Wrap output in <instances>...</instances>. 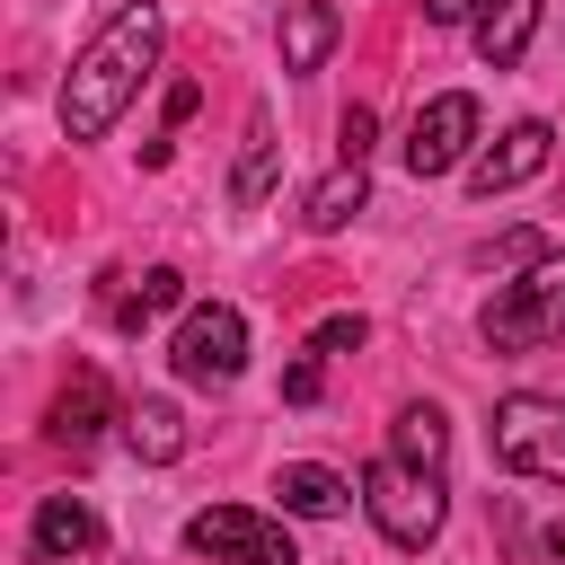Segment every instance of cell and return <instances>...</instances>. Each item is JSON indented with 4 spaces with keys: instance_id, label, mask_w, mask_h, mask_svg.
<instances>
[{
    "instance_id": "52a82bcc",
    "label": "cell",
    "mask_w": 565,
    "mask_h": 565,
    "mask_svg": "<svg viewBox=\"0 0 565 565\" xmlns=\"http://www.w3.org/2000/svg\"><path fill=\"white\" fill-rule=\"evenodd\" d=\"M468 141H477V97H468V88L424 97L415 124H406V177H450V168L468 159Z\"/></svg>"
},
{
    "instance_id": "ba28073f",
    "label": "cell",
    "mask_w": 565,
    "mask_h": 565,
    "mask_svg": "<svg viewBox=\"0 0 565 565\" xmlns=\"http://www.w3.org/2000/svg\"><path fill=\"white\" fill-rule=\"evenodd\" d=\"M547 159H556V132H547L539 115H521V124H512V132H503L494 150H477V159H468V194H477V203H494V194L530 185V177H539Z\"/></svg>"
},
{
    "instance_id": "603a6c76",
    "label": "cell",
    "mask_w": 565,
    "mask_h": 565,
    "mask_svg": "<svg viewBox=\"0 0 565 565\" xmlns=\"http://www.w3.org/2000/svg\"><path fill=\"white\" fill-rule=\"evenodd\" d=\"M539 547H547V565H565V521H547V539H539Z\"/></svg>"
},
{
    "instance_id": "9a60e30c",
    "label": "cell",
    "mask_w": 565,
    "mask_h": 565,
    "mask_svg": "<svg viewBox=\"0 0 565 565\" xmlns=\"http://www.w3.org/2000/svg\"><path fill=\"white\" fill-rule=\"evenodd\" d=\"M388 459H406V468H441V459H450V424H441V406H397V415H388Z\"/></svg>"
},
{
    "instance_id": "ac0fdd59",
    "label": "cell",
    "mask_w": 565,
    "mask_h": 565,
    "mask_svg": "<svg viewBox=\"0 0 565 565\" xmlns=\"http://www.w3.org/2000/svg\"><path fill=\"white\" fill-rule=\"evenodd\" d=\"M177 300H185V274H177V265H150V274L115 300V327H150V318H159V309H177Z\"/></svg>"
},
{
    "instance_id": "ffe728a7",
    "label": "cell",
    "mask_w": 565,
    "mask_h": 565,
    "mask_svg": "<svg viewBox=\"0 0 565 565\" xmlns=\"http://www.w3.org/2000/svg\"><path fill=\"white\" fill-rule=\"evenodd\" d=\"M371 132H380V124H371V106H344V124H335V150L362 168V159H371Z\"/></svg>"
},
{
    "instance_id": "3957f363",
    "label": "cell",
    "mask_w": 565,
    "mask_h": 565,
    "mask_svg": "<svg viewBox=\"0 0 565 565\" xmlns=\"http://www.w3.org/2000/svg\"><path fill=\"white\" fill-rule=\"evenodd\" d=\"M362 512L380 521V539H388V547H433V539H441V521H450L441 468H406V459L362 468Z\"/></svg>"
},
{
    "instance_id": "8fae6325",
    "label": "cell",
    "mask_w": 565,
    "mask_h": 565,
    "mask_svg": "<svg viewBox=\"0 0 565 565\" xmlns=\"http://www.w3.org/2000/svg\"><path fill=\"white\" fill-rule=\"evenodd\" d=\"M106 415H115L106 380H97V371H71L62 397H53V441H62V450H88V441L106 433Z\"/></svg>"
},
{
    "instance_id": "9c48e42d",
    "label": "cell",
    "mask_w": 565,
    "mask_h": 565,
    "mask_svg": "<svg viewBox=\"0 0 565 565\" xmlns=\"http://www.w3.org/2000/svg\"><path fill=\"white\" fill-rule=\"evenodd\" d=\"M88 547H97V512L79 494H44L35 503V556L44 565H79Z\"/></svg>"
},
{
    "instance_id": "30bf717a",
    "label": "cell",
    "mask_w": 565,
    "mask_h": 565,
    "mask_svg": "<svg viewBox=\"0 0 565 565\" xmlns=\"http://www.w3.org/2000/svg\"><path fill=\"white\" fill-rule=\"evenodd\" d=\"M539 9H547V0H486V9H477V62H486V71H512V62L530 53V35H539Z\"/></svg>"
},
{
    "instance_id": "8992f818",
    "label": "cell",
    "mask_w": 565,
    "mask_h": 565,
    "mask_svg": "<svg viewBox=\"0 0 565 565\" xmlns=\"http://www.w3.org/2000/svg\"><path fill=\"white\" fill-rule=\"evenodd\" d=\"M185 547L212 556V565H300L291 530H282L274 512H256V503H212V512H194V521H185Z\"/></svg>"
},
{
    "instance_id": "d6986e66",
    "label": "cell",
    "mask_w": 565,
    "mask_h": 565,
    "mask_svg": "<svg viewBox=\"0 0 565 565\" xmlns=\"http://www.w3.org/2000/svg\"><path fill=\"white\" fill-rule=\"evenodd\" d=\"M362 335H371V327H362L353 309H335V318H318V327H309V353H353Z\"/></svg>"
},
{
    "instance_id": "7402d4cb",
    "label": "cell",
    "mask_w": 565,
    "mask_h": 565,
    "mask_svg": "<svg viewBox=\"0 0 565 565\" xmlns=\"http://www.w3.org/2000/svg\"><path fill=\"white\" fill-rule=\"evenodd\" d=\"M477 9H486V0H424V18H433V26H459V18H477Z\"/></svg>"
},
{
    "instance_id": "6da1fadb",
    "label": "cell",
    "mask_w": 565,
    "mask_h": 565,
    "mask_svg": "<svg viewBox=\"0 0 565 565\" xmlns=\"http://www.w3.org/2000/svg\"><path fill=\"white\" fill-rule=\"evenodd\" d=\"M159 44H168L159 0H124V9L79 44V62H71V79H62V132H71V141L115 132V115H124V106L141 97V79L159 71Z\"/></svg>"
},
{
    "instance_id": "44dd1931",
    "label": "cell",
    "mask_w": 565,
    "mask_h": 565,
    "mask_svg": "<svg viewBox=\"0 0 565 565\" xmlns=\"http://www.w3.org/2000/svg\"><path fill=\"white\" fill-rule=\"evenodd\" d=\"M318 388H327V353H300V362L282 371V397H291V406H309Z\"/></svg>"
},
{
    "instance_id": "7c38bea8",
    "label": "cell",
    "mask_w": 565,
    "mask_h": 565,
    "mask_svg": "<svg viewBox=\"0 0 565 565\" xmlns=\"http://www.w3.org/2000/svg\"><path fill=\"white\" fill-rule=\"evenodd\" d=\"M274 494H282V521H335V512L353 503V486H344L335 468H318V459H291V468L274 477Z\"/></svg>"
},
{
    "instance_id": "5b68a950",
    "label": "cell",
    "mask_w": 565,
    "mask_h": 565,
    "mask_svg": "<svg viewBox=\"0 0 565 565\" xmlns=\"http://www.w3.org/2000/svg\"><path fill=\"white\" fill-rule=\"evenodd\" d=\"M168 362H177V380H185V388H230V380L247 371V318H238L230 300L185 309V318H177Z\"/></svg>"
},
{
    "instance_id": "277c9868",
    "label": "cell",
    "mask_w": 565,
    "mask_h": 565,
    "mask_svg": "<svg viewBox=\"0 0 565 565\" xmlns=\"http://www.w3.org/2000/svg\"><path fill=\"white\" fill-rule=\"evenodd\" d=\"M486 441L512 477H539V486H565V397L547 388H512L494 415H486Z\"/></svg>"
},
{
    "instance_id": "7a4b0ae2",
    "label": "cell",
    "mask_w": 565,
    "mask_h": 565,
    "mask_svg": "<svg viewBox=\"0 0 565 565\" xmlns=\"http://www.w3.org/2000/svg\"><path fill=\"white\" fill-rule=\"evenodd\" d=\"M477 335H486L494 353H539V344H556V335H565V247H539L512 282H494Z\"/></svg>"
},
{
    "instance_id": "e0dca14e",
    "label": "cell",
    "mask_w": 565,
    "mask_h": 565,
    "mask_svg": "<svg viewBox=\"0 0 565 565\" xmlns=\"http://www.w3.org/2000/svg\"><path fill=\"white\" fill-rule=\"evenodd\" d=\"M362 194H371V185H362V168L344 159V168H335L327 185H309V212H300V221H309L318 238H335V230H344V221L362 212Z\"/></svg>"
},
{
    "instance_id": "2e32d148",
    "label": "cell",
    "mask_w": 565,
    "mask_h": 565,
    "mask_svg": "<svg viewBox=\"0 0 565 565\" xmlns=\"http://www.w3.org/2000/svg\"><path fill=\"white\" fill-rule=\"evenodd\" d=\"M274 150H282V141H274V124H265V115H247L238 177H230V203H238V212H256V203H265V185H274Z\"/></svg>"
},
{
    "instance_id": "4fadbf2b",
    "label": "cell",
    "mask_w": 565,
    "mask_h": 565,
    "mask_svg": "<svg viewBox=\"0 0 565 565\" xmlns=\"http://www.w3.org/2000/svg\"><path fill=\"white\" fill-rule=\"evenodd\" d=\"M335 35H344V18H335L327 0H291V9H282V71H327Z\"/></svg>"
},
{
    "instance_id": "5bb4252c",
    "label": "cell",
    "mask_w": 565,
    "mask_h": 565,
    "mask_svg": "<svg viewBox=\"0 0 565 565\" xmlns=\"http://www.w3.org/2000/svg\"><path fill=\"white\" fill-rule=\"evenodd\" d=\"M124 441H132V459L168 468V459L185 450V415H177L168 397H132V406H124Z\"/></svg>"
}]
</instances>
